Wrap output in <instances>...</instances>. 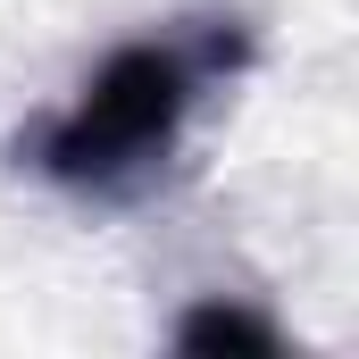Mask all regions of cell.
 Returning <instances> with one entry per match:
<instances>
[{"label": "cell", "instance_id": "6da1fadb", "mask_svg": "<svg viewBox=\"0 0 359 359\" xmlns=\"http://www.w3.org/2000/svg\"><path fill=\"white\" fill-rule=\"evenodd\" d=\"M243 67H251V25L217 8L134 34L76 84V100H59L17 134V159L92 209H134L176 176L192 117Z\"/></svg>", "mask_w": 359, "mask_h": 359}, {"label": "cell", "instance_id": "7a4b0ae2", "mask_svg": "<svg viewBox=\"0 0 359 359\" xmlns=\"http://www.w3.org/2000/svg\"><path fill=\"white\" fill-rule=\"evenodd\" d=\"M176 343H184V351H251V359H276V351H284V334H276L268 318L226 309V301H209V309L176 318Z\"/></svg>", "mask_w": 359, "mask_h": 359}]
</instances>
